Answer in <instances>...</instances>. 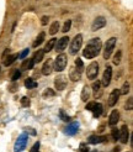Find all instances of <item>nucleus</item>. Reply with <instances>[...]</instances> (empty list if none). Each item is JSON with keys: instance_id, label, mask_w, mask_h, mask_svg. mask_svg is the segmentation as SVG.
I'll list each match as a JSON object with an SVG mask.
<instances>
[{"instance_id": "f257e3e1", "label": "nucleus", "mask_w": 133, "mask_h": 152, "mask_svg": "<svg viewBox=\"0 0 133 152\" xmlns=\"http://www.w3.org/2000/svg\"><path fill=\"white\" fill-rule=\"evenodd\" d=\"M101 47H102L101 40L99 37H95L93 40H90L89 43L85 46V48L83 50V55H84V57L88 59L95 58V57L101 52Z\"/></svg>"}, {"instance_id": "f03ea898", "label": "nucleus", "mask_w": 133, "mask_h": 152, "mask_svg": "<svg viewBox=\"0 0 133 152\" xmlns=\"http://www.w3.org/2000/svg\"><path fill=\"white\" fill-rule=\"evenodd\" d=\"M66 62H68V59H66V56L64 53H60V55L57 56V58L54 59V71L57 72H63L65 67H66Z\"/></svg>"}, {"instance_id": "7ed1b4c3", "label": "nucleus", "mask_w": 133, "mask_h": 152, "mask_svg": "<svg viewBox=\"0 0 133 152\" xmlns=\"http://www.w3.org/2000/svg\"><path fill=\"white\" fill-rule=\"evenodd\" d=\"M116 37H111L106 41V43H105V48H103V58L105 59H109L111 55H112V52H114L115 50V46H116Z\"/></svg>"}, {"instance_id": "20e7f679", "label": "nucleus", "mask_w": 133, "mask_h": 152, "mask_svg": "<svg viewBox=\"0 0 133 152\" xmlns=\"http://www.w3.org/2000/svg\"><path fill=\"white\" fill-rule=\"evenodd\" d=\"M81 45H83V36L80 34H78L72 40V43H70V48H69L70 55H77L79 50L81 48Z\"/></svg>"}, {"instance_id": "39448f33", "label": "nucleus", "mask_w": 133, "mask_h": 152, "mask_svg": "<svg viewBox=\"0 0 133 152\" xmlns=\"http://www.w3.org/2000/svg\"><path fill=\"white\" fill-rule=\"evenodd\" d=\"M27 140H28L27 134H22V135H20L19 138L16 140V142H15L14 151H15V152H22L25 149H26Z\"/></svg>"}, {"instance_id": "423d86ee", "label": "nucleus", "mask_w": 133, "mask_h": 152, "mask_svg": "<svg viewBox=\"0 0 133 152\" xmlns=\"http://www.w3.org/2000/svg\"><path fill=\"white\" fill-rule=\"evenodd\" d=\"M99 74V63L97 62H91L88 66V69H86V76H88L89 79H95Z\"/></svg>"}, {"instance_id": "0eeeda50", "label": "nucleus", "mask_w": 133, "mask_h": 152, "mask_svg": "<svg viewBox=\"0 0 133 152\" xmlns=\"http://www.w3.org/2000/svg\"><path fill=\"white\" fill-rule=\"evenodd\" d=\"M111 79H112V67L111 66H107L105 72H103L101 84L103 85V87H109L110 83H111Z\"/></svg>"}, {"instance_id": "6e6552de", "label": "nucleus", "mask_w": 133, "mask_h": 152, "mask_svg": "<svg viewBox=\"0 0 133 152\" xmlns=\"http://www.w3.org/2000/svg\"><path fill=\"white\" fill-rule=\"evenodd\" d=\"M66 77L64 74H60V76H57L54 78V85H56V89L57 90H64L66 87Z\"/></svg>"}, {"instance_id": "1a4fd4ad", "label": "nucleus", "mask_w": 133, "mask_h": 152, "mask_svg": "<svg viewBox=\"0 0 133 152\" xmlns=\"http://www.w3.org/2000/svg\"><path fill=\"white\" fill-rule=\"evenodd\" d=\"M68 42H69V37H68V36H64V37H62L60 40H58L57 42H56V45H54L56 51L58 53H62L66 48V46H68Z\"/></svg>"}, {"instance_id": "9d476101", "label": "nucleus", "mask_w": 133, "mask_h": 152, "mask_svg": "<svg viewBox=\"0 0 133 152\" xmlns=\"http://www.w3.org/2000/svg\"><path fill=\"white\" fill-rule=\"evenodd\" d=\"M120 89H114L111 92V94L109 95V99H107V104H109V106H115L116 104H117V101L120 99Z\"/></svg>"}, {"instance_id": "9b49d317", "label": "nucleus", "mask_w": 133, "mask_h": 152, "mask_svg": "<svg viewBox=\"0 0 133 152\" xmlns=\"http://www.w3.org/2000/svg\"><path fill=\"white\" fill-rule=\"evenodd\" d=\"M105 25H106L105 18H103V16H97V18L94 20L93 25H91V31H97L100 28L105 27Z\"/></svg>"}, {"instance_id": "f8f14e48", "label": "nucleus", "mask_w": 133, "mask_h": 152, "mask_svg": "<svg viewBox=\"0 0 133 152\" xmlns=\"http://www.w3.org/2000/svg\"><path fill=\"white\" fill-rule=\"evenodd\" d=\"M128 137H130V131L126 125H123L121 129L118 130V140L121 141V143H127Z\"/></svg>"}, {"instance_id": "ddd939ff", "label": "nucleus", "mask_w": 133, "mask_h": 152, "mask_svg": "<svg viewBox=\"0 0 133 152\" xmlns=\"http://www.w3.org/2000/svg\"><path fill=\"white\" fill-rule=\"evenodd\" d=\"M52 72H53V62H52V59H48V61H46L42 67V74L49 76Z\"/></svg>"}, {"instance_id": "4468645a", "label": "nucleus", "mask_w": 133, "mask_h": 152, "mask_svg": "<svg viewBox=\"0 0 133 152\" xmlns=\"http://www.w3.org/2000/svg\"><path fill=\"white\" fill-rule=\"evenodd\" d=\"M69 78L73 82H78V80H80V78H81V73L73 66V67L69 69Z\"/></svg>"}, {"instance_id": "2eb2a0df", "label": "nucleus", "mask_w": 133, "mask_h": 152, "mask_svg": "<svg viewBox=\"0 0 133 152\" xmlns=\"http://www.w3.org/2000/svg\"><path fill=\"white\" fill-rule=\"evenodd\" d=\"M78 130H79V122H72V124H69L66 126L65 134H68L72 136V135H75L78 132Z\"/></svg>"}, {"instance_id": "dca6fc26", "label": "nucleus", "mask_w": 133, "mask_h": 152, "mask_svg": "<svg viewBox=\"0 0 133 152\" xmlns=\"http://www.w3.org/2000/svg\"><path fill=\"white\" fill-rule=\"evenodd\" d=\"M118 120H120V113L117 111V110H114V111L110 114L109 125H110V126H115V125L118 122Z\"/></svg>"}, {"instance_id": "f3484780", "label": "nucleus", "mask_w": 133, "mask_h": 152, "mask_svg": "<svg viewBox=\"0 0 133 152\" xmlns=\"http://www.w3.org/2000/svg\"><path fill=\"white\" fill-rule=\"evenodd\" d=\"M102 104H100V103H95V106H94V109L91 110L93 111V115H94V118H99L100 115L102 114Z\"/></svg>"}, {"instance_id": "a211bd4d", "label": "nucleus", "mask_w": 133, "mask_h": 152, "mask_svg": "<svg viewBox=\"0 0 133 152\" xmlns=\"http://www.w3.org/2000/svg\"><path fill=\"white\" fill-rule=\"evenodd\" d=\"M33 66H35L33 61L30 59V58H27V59H25L24 62H22L21 69H22V71H28V69H32V68H33Z\"/></svg>"}, {"instance_id": "6ab92c4d", "label": "nucleus", "mask_w": 133, "mask_h": 152, "mask_svg": "<svg viewBox=\"0 0 133 152\" xmlns=\"http://www.w3.org/2000/svg\"><path fill=\"white\" fill-rule=\"evenodd\" d=\"M80 98H81L83 101H88V100H89V98H90V88L88 87V85H85V87L83 88Z\"/></svg>"}, {"instance_id": "aec40b11", "label": "nucleus", "mask_w": 133, "mask_h": 152, "mask_svg": "<svg viewBox=\"0 0 133 152\" xmlns=\"http://www.w3.org/2000/svg\"><path fill=\"white\" fill-rule=\"evenodd\" d=\"M43 56H44V51L43 50H38L35 53V56H33V58H32L33 63H40L41 61L43 59Z\"/></svg>"}, {"instance_id": "412c9836", "label": "nucleus", "mask_w": 133, "mask_h": 152, "mask_svg": "<svg viewBox=\"0 0 133 152\" xmlns=\"http://www.w3.org/2000/svg\"><path fill=\"white\" fill-rule=\"evenodd\" d=\"M105 140L106 137H103V136H95V135H93V136H90L89 137V143H101V142H105Z\"/></svg>"}, {"instance_id": "4be33fe9", "label": "nucleus", "mask_w": 133, "mask_h": 152, "mask_svg": "<svg viewBox=\"0 0 133 152\" xmlns=\"http://www.w3.org/2000/svg\"><path fill=\"white\" fill-rule=\"evenodd\" d=\"M25 87L27 89H35V88H37V82L33 79V78H27V79L25 80Z\"/></svg>"}, {"instance_id": "5701e85b", "label": "nucleus", "mask_w": 133, "mask_h": 152, "mask_svg": "<svg viewBox=\"0 0 133 152\" xmlns=\"http://www.w3.org/2000/svg\"><path fill=\"white\" fill-rule=\"evenodd\" d=\"M17 57H19V55H11L9 57H6V58H4V64H5L6 67H9V66H11L12 63L15 62Z\"/></svg>"}, {"instance_id": "b1692460", "label": "nucleus", "mask_w": 133, "mask_h": 152, "mask_svg": "<svg viewBox=\"0 0 133 152\" xmlns=\"http://www.w3.org/2000/svg\"><path fill=\"white\" fill-rule=\"evenodd\" d=\"M100 88H101V82H94L93 83V89L95 92V98H97L101 95V92H100Z\"/></svg>"}, {"instance_id": "393cba45", "label": "nucleus", "mask_w": 133, "mask_h": 152, "mask_svg": "<svg viewBox=\"0 0 133 152\" xmlns=\"http://www.w3.org/2000/svg\"><path fill=\"white\" fill-rule=\"evenodd\" d=\"M57 42V39H51L47 42V45H46V47H44V52H49V51H52L53 50V47H54V45Z\"/></svg>"}, {"instance_id": "a878e982", "label": "nucleus", "mask_w": 133, "mask_h": 152, "mask_svg": "<svg viewBox=\"0 0 133 152\" xmlns=\"http://www.w3.org/2000/svg\"><path fill=\"white\" fill-rule=\"evenodd\" d=\"M44 37H46V34H44V32H41V34H40L38 36H37L36 41H35V42H33V47H38L40 45H41V43H42L43 41H44Z\"/></svg>"}, {"instance_id": "bb28decb", "label": "nucleus", "mask_w": 133, "mask_h": 152, "mask_svg": "<svg viewBox=\"0 0 133 152\" xmlns=\"http://www.w3.org/2000/svg\"><path fill=\"white\" fill-rule=\"evenodd\" d=\"M59 22H58V21H54V22H53L52 24V25H51V27H49V34H51V35H56L57 34V32H58V30H59Z\"/></svg>"}, {"instance_id": "cd10ccee", "label": "nucleus", "mask_w": 133, "mask_h": 152, "mask_svg": "<svg viewBox=\"0 0 133 152\" xmlns=\"http://www.w3.org/2000/svg\"><path fill=\"white\" fill-rule=\"evenodd\" d=\"M128 92H130V83H128V82H124L122 88L120 89V94H122V95H127Z\"/></svg>"}, {"instance_id": "c85d7f7f", "label": "nucleus", "mask_w": 133, "mask_h": 152, "mask_svg": "<svg viewBox=\"0 0 133 152\" xmlns=\"http://www.w3.org/2000/svg\"><path fill=\"white\" fill-rule=\"evenodd\" d=\"M74 67H75L80 73H83V71H84V63H83V61H81L80 58H77V59H75Z\"/></svg>"}, {"instance_id": "c756f323", "label": "nucleus", "mask_w": 133, "mask_h": 152, "mask_svg": "<svg viewBox=\"0 0 133 152\" xmlns=\"http://www.w3.org/2000/svg\"><path fill=\"white\" fill-rule=\"evenodd\" d=\"M121 57H122V52L121 51H117V53H116L115 57H114V64L118 66L120 63H121Z\"/></svg>"}, {"instance_id": "7c9ffc66", "label": "nucleus", "mask_w": 133, "mask_h": 152, "mask_svg": "<svg viewBox=\"0 0 133 152\" xmlns=\"http://www.w3.org/2000/svg\"><path fill=\"white\" fill-rule=\"evenodd\" d=\"M70 27H72V20H66V21L64 22V25H63V28H62V31L64 32H68L70 30Z\"/></svg>"}, {"instance_id": "2f4dec72", "label": "nucleus", "mask_w": 133, "mask_h": 152, "mask_svg": "<svg viewBox=\"0 0 133 152\" xmlns=\"http://www.w3.org/2000/svg\"><path fill=\"white\" fill-rule=\"evenodd\" d=\"M56 95V93H54V90H52L51 88H48V89H46L44 92H43V97L44 98H47V97H54Z\"/></svg>"}, {"instance_id": "473e14b6", "label": "nucleus", "mask_w": 133, "mask_h": 152, "mask_svg": "<svg viewBox=\"0 0 133 152\" xmlns=\"http://www.w3.org/2000/svg\"><path fill=\"white\" fill-rule=\"evenodd\" d=\"M111 136H112V138H114V140H117L118 138V129H117V127H112Z\"/></svg>"}, {"instance_id": "72a5a7b5", "label": "nucleus", "mask_w": 133, "mask_h": 152, "mask_svg": "<svg viewBox=\"0 0 133 152\" xmlns=\"http://www.w3.org/2000/svg\"><path fill=\"white\" fill-rule=\"evenodd\" d=\"M21 105L25 106V108H27V106H30V99H28L27 97H24L21 98Z\"/></svg>"}, {"instance_id": "f704fd0d", "label": "nucleus", "mask_w": 133, "mask_h": 152, "mask_svg": "<svg viewBox=\"0 0 133 152\" xmlns=\"http://www.w3.org/2000/svg\"><path fill=\"white\" fill-rule=\"evenodd\" d=\"M126 109L127 110H132L133 109V98H130L128 101L126 103Z\"/></svg>"}, {"instance_id": "c9c22d12", "label": "nucleus", "mask_w": 133, "mask_h": 152, "mask_svg": "<svg viewBox=\"0 0 133 152\" xmlns=\"http://www.w3.org/2000/svg\"><path fill=\"white\" fill-rule=\"evenodd\" d=\"M59 115H60L62 120H64V121H69V120H70V118L68 116V115H65L64 110H60V111H59Z\"/></svg>"}, {"instance_id": "e433bc0d", "label": "nucleus", "mask_w": 133, "mask_h": 152, "mask_svg": "<svg viewBox=\"0 0 133 152\" xmlns=\"http://www.w3.org/2000/svg\"><path fill=\"white\" fill-rule=\"evenodd\" d=\"M20 77H21V72H20L19 69H17V71H16V72L14 73V76H12V78H11V79H12V82H16V80H17Z\"/></svg>"}, {"instance_id": "4c0bfd02", "label": "nucleus", "mask_w": 133, "mask_h": 152, "mask_svg": "<svg viewBox=\"0 0 133 152\" xmlns=\"http://www.w3.org/2000/svg\"><path fill=\"white\" fill-rule=\"evenodd\" d=\"M94 106H95V101H89L88 104H86V110H89V111H91V110L94 109Z\"/></svg>"}, {"instance_id": "58836bf2", "label": "nucleus", "mask_w": 133, "mask_h": 152, "mask_svg": "<svg viewBox=\"0 0 133 152\" xmlns=\"http://www.w3.org/2000/svg\"><path fill=\"white\" fill-rule=\"evenodd\" d=\"M28 52H30V50H28V48H26V50H25V51H22L21 53H20V55H19V57H20V58H26V56L28 55Z\"/></svg>"}, {"instance_id": "ea45409f", "label": "nucleus", "mask_w": 133, "mask_h": 152, "mask_svg": "<svg viewBox=\"0 0 133 152\" xmlns=\"http://www.w3.org/2000/svg\"><path fill=\"white\" fill-rule=\"evenodd\" d=\"M38 149H40V142H36L35 145H33V147L31 149L30 152H38Z\"/></svg>"}, {"instance_id": "a19ab883", "label": "nucleus", "mask_w": 133, "mask_h": 152, "mask_svg": "<svg viewBox=\"0 0 133 152\" xmlns=\"http://www.w3.org/2000/svg\"><path fill=\"white\" fill-rule=\"evenodd\" d=\"M48 20H49L48 16H43V18H42V21H41V22H42V25H43V26L48 24Z\"/></svg>"}, {"instance_id": "79ce46f5", "label": "nucleus", "mask_w": 133, "mask_h": 152, "mask_svg": "<svg viewBox=\"0 0 133 152\" xmlns=\"http://www.w3.org/2000/svg\"><path fill=\"white\" fill-rule=\"evenodd\" d=\"M80 151L81 152H88V146H86L85 143H81V145H80Z\"/></svg>"}, {"instance_id": "37998d69", "label": "nucleus", "mask_w": 133, "mask_h": 152, "mask_svg": "<svg viewBox=\"0 0 133 152\" xmlns=\"http://www.w3.org/2000/svg\"><path fill=\"white\" fill-rule=\"evenodd\" d=\"M16 88H17V85H16V84H15V82H14V84H12L11 87H10V92H12V93L16 92Z\"/></svg>"}, {"instance_id": "c03bdc74", "label": "nucleus", "mask_w": 133, "mask_h": 152, "mask_svg": "<svg viewBox=\"0 0 133 152\" xmlns=\"http://www.w3.org/2000/svg\"><path fill=\"white\" fill-rule=\"evenodd\" d=\"M7 52H9V50H5V52H4V55H3V59L5 58V56H6V53H7Z\"/></svg>"}, {"instance_id": "a18cd8bd", "label": "nucleus", "mask_w": 133, "mask_h": 152, "mask_svg": "<svg viewBox=\"0 0 133 152\" xmlns=\"http://www.w3.org/2000/svg\"><path fill=\"white\" fill-rule=\"evenodd\" d=\"M94 152H96V151H94Z\"/></svg>"}, {"instance_id": "49530a36", "label": "nucleus", "mask_w": 133, "mask_h": 152, "mask_svg": "<svg viewBox=\"0 0 133 152\" xmlns=\"http://www.w3.org/2000/svg\"><path fill=\"white\" fill-rule=\"evenodd\" d=\"M38 152H40V151H38Z\"/></svg>"}]
</instances>
